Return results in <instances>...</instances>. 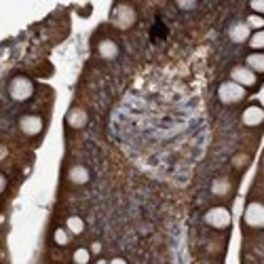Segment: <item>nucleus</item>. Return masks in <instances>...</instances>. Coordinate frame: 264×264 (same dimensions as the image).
<instances>
[{
	"mask_svg": "<svg viewBox=\"0 0 264 264\" xmlns=\"http://www.w3.org/2000/svg\"><path fill=\"white\" fill-rule=\"evenodd\" d=\"M248 95V89H243L241 85H237L233 81H224L220 83L218 87V100L226 104V106H233V104H241Z\"/></svg>",
	"mask_w": 264,
	"mask_h": 264,
	"instance_id": "1",
	"label": "nucleus"
},
{
	"mask_svg": "<svg viewBox=\"0 0 264 264\" xmlns=\"http://www.w3.org/2000/svg\"><path fill=\"white\" fill-rule=\"evenodd\" d=\"M34 93V83L28 76H15L8 83V95H11L13 102H25L30 100Z\"/></svg>",
	"mask_w": 264,
	"mask_h": 264,
	"instance_id": "2",
	"label": "nucleus"
},
{
	"mask_svg": "<svg viewBox=\"0 0 264 264\" xmlns=\"http://www.w3.org/2000/svg\"><path fill=\"white\" fill-rule=\"evenodd\" d=\"M112 23L121 30H127L135 23V11L129 4H117L112 11Z\"/></svg>",
	"mask_w": 264,
	"mask_h": 264,
	"instance_id": "3",
	"label": "nucleus"
},
{
	"mask_svg": "<svg viewBox=\"0 0 264 264\" xmlns=\"http://www.w3.org/2000/svg\"><path fill=\"white\" fill-rule=\"evenodd\" d=\"M205 224L211 226V228H228L231 226V211H228L226 207H211L207 214H205Z\"/></svg>",
	"mask_w": 264,
	"mask_h": 264,
	"instance_id": "4",
	"label": "nucleus"
},
{
	"mask_svg": "<svg viewBox=\"0 0 264 264\" xmlns=\"http://www.w3.org/2000/svg\"><path fill=\"white\" fill-rule=\"evenodd\" d=\"M231 81L241 85L243 89H252V87L258 85V74L252 72V70L248 66H235L231 70Z\"/></svg>",
	"mask_w": 264,
	"mask_h": 264,
	"instance_id": "5",
	"label": "nucleus"
},
{
	"mask_svg": "<svg viewBox=\"0 0 264 264\" xmlns=\"http://www.w3.org/2000/svg\"><path fill=\"white\" fill-rule=\"evenodd\" d=\"M245 224L252 228H264V205L262 203H250L243 214Z\"/></svg>",
	"mask_w": 264,
	"mask_h": 264,
	"instance_id": "6",
	"label": "nucleus"
},
{
	"mask_svg": "<svg viewBox=\"0 0 264 264\" xmlns=\"http://www.w3.org/2000/svg\"><path fill=\"white\" fill-rule=\"evenodd\" d=\"M42 127H45V123H42L38 114H23L19 119V131L25 135H38Z\"/></svg>",
	"mask_w": 264,
	"mask_h": 264,
	"instance_id": "7",
	"label": "nucleus"
},
{
	"mask_svg": "<svg viewBox=\"0 0 264 264\" xmlns=\"http://www.w3.org/2000/svg\"><path fill=\"white\" fill-rule=\"evenodd\" d=\"M241 121H243V125H248V127H258V125H262V123H264V110H262V106L260 104H250L248 108L243 110Z\"/></svg>",
	"mask_w": 264,
	"mask_h": 264,
	"instance_id": "8",
	"label": "nucleus"
},
{
	"mask_svg": "<svg viewBox=\"0 0 264 264\" xmlns=\"http://www.w3.org/2000/svg\"><path fill=\"white\" fill-rule=\"evenodd\" d=\"M87 121H89V117H87L85 108H81V106L70 108L68 114H66V125L72 127V129H83L87 125Z\"/></svg>",
	"mask_w": 264,
	"mask_h": 264,
	"instance_id": "9",
	"label": "nucleus"
},
{
	"mask_svg": "<svg viewBox=\"0 0 264 264\" xmlns=\"http://www.w3.org/2000/svg\"><path fill=\"white\" fill-rule=\"evenodd\" d=\"M68 180L72 184H76V186H83V184H87L91 180V173L85 165H74L72 169L68 171Z\"/></svg>",
	"mask_w": 264,
	"mask_h": 264,
	"instance_id": "10",
	"label": "nucleus"
},
{
	"mask_svg": "<svg viewBox=\"0 0 264 264\" xmlns=\"http://www.w3.org/2000/svg\"><path fill=\"white\" fill-rule=\"evenodd\" d=\"M245 66H248L252 72L256 74H264V53L262 51H254L245 57Z\"/></svg>",
	"mask_w": 264,
	"mask_h": 264,
	"instance_id": "11",
	"label": "nucleus"
},
{
	"mask_svg": "<svg viewBox=\"0 0 264 264\" xmlns=\"http://www.w3.org/2000/svg\"><path fill=\"white\" fill-rule=\"evenodd\" d=\"M252 38V30L248 28V23H235L233 28H231V40L233 42H245V40H250Z\"/></svg>",
	"mask_w": 264,
	"mask_h": 264,
	"instance_id": "12",
	"label": "nucleus"
},
{
	"mask_svg": "<svg viewBox=\"0 0 264 264\" xmlns=\"http://www.w3.org/2000/svg\"><path fill=\"white\" fill-rule=\"evenodd\" d=\"M98 53L104 59H114V57L119 55V45L112 38H104L98 45Z\"/></svg>",
	"mask_w": 264,
	"mask_h": 264,
	"instance_id": "13",
	"label": "nucleus"
},
{
	"mask_svg": "<svg viewBox=\"0 0 264 264\" xmlns=\"http://www.w3.org/2000/svg\"><path fill=\"white\" fill-rule=\"evenodd\" d=\"M211 192H214L216 197H226L228 192H231V182H228V178L214 180V184H211Z\"/></svg>",
	"mask_w": 264,
	"mask_h": 264,
	"instance_id": "14",
	"label": "nucleus"
},
{
	"mask_svg": "<svg viewBox=\"0 0 264 264\" xmlns=\"http://www.w3.org/2000/svg\"><path fill=\"white\" fill-rule=\"evenodd\" d=\"M66 228H68L70 235H81L85 231V220L78 218V216H70L66 220Z\"/></svg>",
	"mask_w": 264,
	"mask_h": 264,
	"instance_id": "15",
	"label": "nucleus"
},
{
	"mask_svg": "<svg viewBox=\"0 0 264 264\" xmlns=\"http://www.w3.org/2000/svg\"><path fill=\"white\" fill-rule=\"evenodd\" d=\"M245 23H248V28L250 30H254V32H260V30H264V17H260V15H248V19H245Z\"/></svg>",
	"mask_w": 264,
	"mask_h": 264,
	"instance_id": "16",
	"label": "nucleus"
},
{
	"mask_svg": "<svg viewBox=\"0 0 264 264\" xmlns=\"http://www.w3.org/2000/svg\"><path fill=\"white\" fill-rule=\"evenodd\" d=\"M74 264H89L91 262V250H85V248H78L72 256Z\"/></svg>",
	"mask_w": 264,
	"mask_h": 264,
	"instance_id": "17",
	"label": "nucleus"
},
{
	"mask_svg": "<svg viewBox=\"0 0 264 264\" xmlns=\"http://www.w3.org/2000/svg\"><path fill=\"white\" fill-rule=\"evenodd\" d=\"M53 241H55L57 245H68L70 243V233H68V228H55V233H53Z\"/></svg>",
	"mask_w": 264,
	"mask_h": 264,
	"instance_id": "18",
	"label": "nucleus"
},
{
	"mask_svg": "<svg viewBox=\"0 0 264 264\" xmlns=\"http://www.w3.org/2000/svg\"><path fill=\"white\" fill-rule=\"evenodd\" d=\"M248 42H250V47H252L254 51H262V49H264V30L254 32L252 38H250Z\"/></svg>",
	"mask_w": 264,
	"mask_h": 264,
	"instance_id": "19",
	"label": "nucleus"
},
{
	"mask_svg": "<svg viewBox=\"0 0 264 264\" xmlns=\"http://www.w3.org/2000/svg\"><path fill=\"white\" fill-rule=\"evenodd\" d=\"M250 8H252V13L254 15H264V0H252L250 2Z\"/></svg>",
	"mask_w": 264,
	"mask_h": 264,
	"instance_id": "20",
	"label": "nucleus"
},
{
	"mask_svg": "<svg viewBox=\"0 0 264 264\" xmlns=\"http://www.w3.org/2000/svg\"><path fill=\"white\" fill-rule=\"evenodd\" d=\"M102 252V243H93L91 245V254H100Z\"/></svg>",
	"mask_w": 264,
	"mask_h": 264,
	"instance_id": "21",
	"label": "nucleus"
},
{
	"mask_svg": "<svg viewBox=\"0 0 264 264\" xmlns=\"http://www.w3.org/2000/svg\"><path fill=\"white\" fill-rule=\"evenodd\" d=\"M178 6H180V8H195V6H197V2H180Z\"/></svg>",
	"mask_w": 264,
	"mask_h": 264,
	"instance_id": "22",
	"label": "nucleus"
},
{
	"mask_svg": "<svg viewBox=\"0 0 264 264\" xmlns=\"http://www.w3.org/2000/svg\"><path fill=\"white\" fill-rule=\"evenodd\" d=\"M0 190H6V175H0Z\"/></svg>",
	"mask_w": 264,
	"mask_h": 264,
	"instance_id": "23",
	"label": "nucleus"
},
{
	"mask_svg": "<svg viewBox=\"0 0 264 264\" xmlns=\"http://www.w3.org/2000/svg\"><path fill=\"white\" fill-rule=\"evenodd\" d=\"M108 264H127V260L125 258H112Z\"/></svg>",
	"mask_w": 264,
	"mask_h": 264,
	"instance_id": "24",
	"label": "nucleus"
},
{
	"mask_svg": "<svg viewBox=\"0 0 264 264\" xmlns=\"http://www.w3.org/2000/svg\"><path fill=\"white\" fill-rule=\"evenodd\" d=\"M95 264H108V262H106L104 258H100V260H98V262H95Z\"/></svg>",
	"mask_w": 264,
	"mask_h": 264,
	"instance_id": "25",
	"label": "nucleus"
}]
</instances>
